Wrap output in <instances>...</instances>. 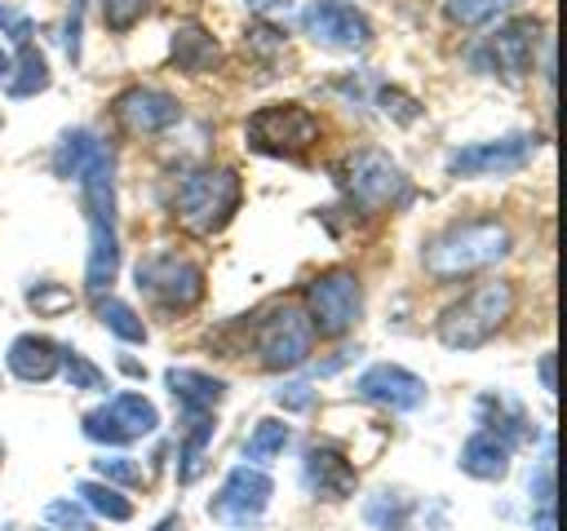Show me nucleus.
Segmentation results:
<instances>
[{"instance_id": "obj_1", "label": "nucleus", "mask_w": 567, "mask_h": 531, "mask_svg": "<svg viewBox=\"0 0 567 531\" xmlns=\"http://www.w3.org/2000/svg\"><path fill=\"white\" fill-rule=\"evenodd\" d=\"M505 252H509V230H505V221H496V217H474V221H456V226L439 230V235L425 243L421 266H425L430 279L452 283V279H465V274H474V270L496 266Z\"/></svg>"}, {"instance_id": "obj_2", "label": "nucleus", "mask_w": 567, "mask_h": 531, "mask_svg": "<svg viewBox=\"0 0 567 531\" xmlns=\"http://www.w3.org/2000/svg\"><path fill=\"white\" fill-rule=\"evenodd\" d=\"M509 314H514V288L501 283V279L496 283H478L474 292H465L456 305L443 310L439 341L447 350H478L505 327Z\"/></svg>"}, {"instance_id": "obj_3", "label": "nucleus", "mask_w": 567, "mask_h": 531, "mask_svg": "<svg viewBox=\"0 0 567 531\" xmlns=\"http://www.w3.org/2000/svg\"><path fill=\"white\" fill-rule=\"evenodd\" d=\"M173 208L190 235H213L239 208V177L230 168H199V173L182 177Z\"/></svg>"}, {"instance_id": "obj_4", "label": "nucleus", "mask_w": 567, "mask_h": 531, "mask_svg": "<svg viewBox=\"0 0 567 531\" xmlns=\"http://www.w3.org/2000/svg\"><path fill=\"white\" fill-rule=\"evenodd\" d=\"M248 146L261 155H279V159H297L319 142V119L297 106V102H275L248 115Z\"/></svg>"}, {"instance_id": "obj_5", "label": "nucleus", "mask_w": 567, "mask_h": 531, "mask_svg": "<svg viewBox=\"0 0 567 531\" xmlns=\"http://www.w3.org/2000/svg\"><path fill=\"white\" fill-rule=\"evenodd\" d=\"M306 305H310V327L323 332V336H341L359 323V310H363V292H359V279L350 270H328V274H315L306 283Z\"/></svg>"}, {"instance_id": "obj_6", "label": "nucleus", "mask_w": 567, "mask_h": 531, "mask_svg": "<svg viewBox=\"0 0 567 531\" xmlns=\"http://www.w3.org/2000/svg\"><path fill=\"white\" fill-rule=\"evenodd\" d=\"M310 345H315V327H310L306 310H297V305H275L257 323V358L270 372L301 367L306 354H310Z\"/></svg>"}, {"instance_id": "obj_7", "label": "nucleus", "mask_w": 567, "mask_h": 531, "mask_svg": "<svg viewBox=\"0 0 567 531\" xmlns=\"http://www.w3.org/2000/svg\"><path fill=\"white\" fill-rule=\"evenodd\" d=\"M137 288L168 310H190L204 296V270L190 257L155 252V257L137 261Z\"/></svg>"}, {"instance_id": "obj_8", "label": "nucleus", "mask_w": 567, "mask_h": 531, "mask_svg": "<svg viewBox=\"0 0 567 531\" xmlns=\"http://www.w3.org/2000/svg\"><path fill=\"white\" fill-rule=\"evenodd\" d=\"M155 425H159V412H155L151 398H142V394H115L111 403H102V407H93L84 416V438L115 447V442H133V438L155 434Z\"/></svg>"}, {"instance_id": "obj_9", "label": "nucleus", "mask_w": 567, "mask_h": 531, "mask_svg": "<svg viewBox=\"0 0 567 531\" xmlns=\"http://www.w3.org/2000/svg\"><path fill=\"white\" fill-rule=\"evenodd\" d=\"M346 190L350 199L363 208V212H385L394 204L408 199V181L399 173V164L381 150H363L350 159V177H346Z\"/></svg>"}, {"instance_id": "obj_10", "label": "nucleus", "mask_w": 567, "mask_h": 531, "mask_svg": "<svg viewBox=\"0 0 567 531\" xmlns=\"http://www.w3.org/2000/svg\"><path fill=\"white\" fill-rule=\"evenodd\" d=\"M301 31L323 49H368L372 22L350 0H310L301 9Z\"/></svg>"}, {"instance_id": "obj_11", "label": "nucleus", "mask_w": 567, "mask_h": 531, "mask_svg": "<svg viewBox=\"0 0 567 531\" xmlns=\"http://www.w3.org/2000/svg\"><path fill=\"white\" fill-rule=\"evenodd\" d=\"M536 150V137L514 133V137H496V142H474L447 155V173L452 177H501V173H518Z\"/></svg>"}, {"instance_id": "obj_12", "label": "nucleus", "mask_w": 567, "mask_h": 531, "mask_svg": "<svg viewBox=\"0 0 567 531\" xmlns=\"http://www.w3.org/2000/svg\"><path fill=\"white\" fill-rule=\"evenodd\" d=\"M270 491H275V482H270L266 469H257V465H235L208 509H213V518H221V522H230V527H248V522H257V518L266 513Z\"/></svg>"}, {"instance_id": "obj_13", "label": "nucleus", "mask_w": 567, "mask_h": 531, "mask_svg": "<svg viewBox=\"0 0 567 531\" xmlns=\"http://www.w3.org/2000/svg\"><path fill=\"white\" fill-rule=\"evenodd\" d=\"M354 394L363 403H377V407H390V412H412L425 403V381L399 363H372L359 381H354Z\"/></svg>"}, {"instance_id": "obj_14", "label": "nucleus", "mask_w": 567, "mask_h": 531, "mask_svg": "<svg viewBox=\"0 0 567 531\" xmlns=\"http://www.w3.org/2000/svg\"><path fill=\"white\" fill-rule=\"evenodd\" d=\"M115 119H120L128 133H164L168 124L182 119V106H177L173 93L137 84V88H124V93L115 97Z\"/></svg>"}, {"instance_id": "obj_15", "label": "nucleus", "mask_w": 567, "mask_h": 531, "mask_svg": "<svg viewBox=\"0 0 567 531\" xmlns=\"http://www.w3.org/2000/svg\"><path fill=\"white\" fill-rule=\"evenodd\" d=\"M536 40H540V27L532 18H514L505 27H496V35L487 40V53H492V71L518 80L532 71V58H536Z\"/></svg>"}, {"instance_id": "obj_16", "label": "nucleus", "mask_w": 567, "mask_h": 531, "mask_svg": "<svg viewBox=\"0 0 567 531\" xmlns=\"http://www.w3.org/2000/svg\"><path fill=\"white\" fill-rule=\"evenodd\" d=\"M301 478H306V487H310L315 496H323V500H346V496L354 491V482H359V469H354L337 447L319 442V447L306 451Z\"/></svg>"}, {"instance_id": "obj_17", "label": "nucleus", "mask_w": 567, "mask_h": 531, "mask_svg": "<svg viewBox=\"0 0 567 531\" xmlns=\"http://www.w3.org/2000/svg\"><path fill=\"white\" fill-rule=\"evenodd\" d=\"M164 381H168L173 398L186 407L190 420L195 416H208L221 403V394H226V381L221 376H208V372H195V367H168Z\"/></svg>"}, {"instance_id": "obj_18", "label": "nucleus", "mask_w": 567, "mask_h": 531, "mask_svg": "<svg viewBox=\"0 0 567 531\" xmlns=\"http://www.w3.org/2000/svg\"><path fill=\"white\" fill-rule=\"evenodd\" d=\"M58 367H62V350H58L49 336L22 332V336L9 345V372H13L18 381H49Z\"/></svg>"}, {"instance_id": "obj_19", "label": "nucleus", "mask_w": 567, "mask_h": 531, "mask_svg": "<svg viewBox=\"0 0 567 531\" xmlns=\"http://www.w3.org/2000/svg\"><path fill=\"white\" fill-rule=\"evenodd\" d=\"M461 469H465L470 478H483V482L505 478V473H509V442L496 438V434H487V429H478V434L461 447Z\"/></svg>"}, {"instance_id": "obj_20", "label": "nucleus", "mask_w": 567, "mask_h": 531, "mask_svg": "<svg viewBox=\"0 0 567 531\" xmlns=\"http://www.w3.org/2000/svg\"><path fill=\"white\" fill-rule=\"evenodd\" d=\"M217 58H221V49H217V40L199 22H182L173 31V62H177V71L199 75V71H213Z\"/></svg>"}, {"instance_id": "obj_21", "label": "nucleus", "mask_w": 567, "mask_h": 531, "mask_svg": "<svg viewBox=\"0 0 567 531\" xmlns=\"http://www.w3.org/2000/svg\"><path fill=\"white\" fill-rule=\"evenodd\" d=\"M478 412H483L487 434L505 438L509 447H514V442H532V438H536V425L523 416V407H518V403H509V398H501V394H483Z\"/></svg>"}, {"instance_id": "obj_22", "label": "nucleus", "mask_w": 567, "mask_h": 531, "mask_svg": "<svg viewBox=\"0 0 567 531\" xmlns=\"http://www.w3.org/2000/svg\"><path fill=\"white\" fill-rule=\"evenodd\" d=\"M292 442V429L284 425V420H257V429L248 434V442H244V460L248 465H266V460H275L284 447Z\"/></svg>"}, {"instance_id": "obj_23", "label": "nucleus", "mask_w": 567, "mask_h": 531, "mask_svg": "<svg viewBox=\"0 0 567 531\" xmlns=\"http://www.w3.org/2000/svg\"><path fill=\"white\" fill-rule=\"evenodd\" d=\"M13 71H18V75L9 80V97H35V93H44V88H49V62H44V53H40V49L22 44L18 66H13Z\"/></svg>"}, {"instance_id": "obj_24", "label": "nucleus", "mask_w": 567, "mask_h": 531, "mask_svg": "<svg viewBox=\"0 0 567 531\" xmlns=\"http://www.w3.org/2000/svg\"><path fill=\"white\" fill-rule=\"evenodd\" d=\"M97 146H102V142H97L89 128L62 133V137H58V150H53V173H58V177H75V173L84 168V159H89Z\"/></svg>"}, {"instance_id": "obj_25", "label": "nucleus", "mask_w": 567, "mask_h": 531, "mask_svg": "<svg viewBox=\"0 0 567 531\" xmlns=\"http://www.w3.org/2000/svg\"><path fill=\"white\" fill-rule=\"evenodd\" d=\"M75 491H80V500H84L93 513H102V518H111V522H128V518H133V504L120 496V487H111V482H102V478H84Z\"/></svg>"}, {"instance_id": "obj_26", "label": "nucleus", "mask_w": 567, "mask_h": 531, "mask_svg": "<svg viewBox=\"0 0 567 531\" xmlns=\"http://www.w3.org/2000/svg\"><path fill=\"white\" fill-rule=\"evenodd\" d=\"M208 442H213V416H195V420H190V434H186V442H182V451H177V460H182V465H177V478H182V482H195V478H199Z\"/></svg>"}, {"instance_id": "obj_27", "label": "nucleus", "mask_w": 567, "mask_h": 531, "mask_svg": "<svg viewBox=\"0 0 567 531\" xmlns=\"http://www.w3.org/2000/svg\"><path fill=\"white\" fill-rule=\"evenodd\" d=\"M97 319L120 336V341H128V345H137V341H146V323L133 314V305H124V301H115V296H106V301H97Z\"/></svg>"}, {"instance_id": "obj_28", "label": "nucleus", "mask_w": 567, "mask_h": 531, "mask_svg": "<svg viewBox=\"0 0 567 531\" xmlns=\"http://www.w3.org/2000/svg\"><path fill=\"white\" fill-rule=\"evenodd\" d=\"M363 518H368L377 531H403V527H408V518H412V504H408L403 496L381 491V496H372V500L363 504Z\"/></svg>"}, {"instance_id": "obj_29", "label": "nucleus", "mask_w": 567, "mask_h": 531, "mask_svg": "<svg viewBox=\"0 0 567 531\" xmlns=\"http://www.w3.org/2000/svg\"><path fill=\"white\" fill-rule=\"evenodd\" d=\"M518 0H447V13L461 22V27H483L501 13H509Z\"/></svg>"}, {"instance_id": "obj_30", "label": "nucleus", "mask_w": 567, "mask_h": 531, "mask_svg": "<svg viewBox=\"0 0 567 531\" xmlns=\"http://www.w3.org/2000/svg\"><path fill=\"white\" fill-rule=\"evenodd\" d=\"M532 504H536V531H554V465L549 460L532 478Z\"/></svg>"}, {"instance_id": "obj_31", "label": "nucleus", "mask_w": 567, "mask_h": 531, "mask_svg": "<svg viewBox=\"0 0 567 531\" xmlns=\"http://www.w3.org/2000/svg\"><path fill=\"white\" fill-rule=\"evenodd\" d=\"M62 367H66L71 389H102L106 385V372L97 363H89L84 354H75V350H62Z\"/></svg>"}, {"instance_id": "obj_32", "label": "nucleus", "mask_w": 567, "mask_h": 531, "mask_svg": "<svg viewBox=\"0 0 567 531\" xmlns=\"http://www.w3.org/2000/svg\"><path fill=\"white\" fill-rule=\"evenodd\" d=\"M97 465V473H102V482H120V487H137L142 482V465L133 460V456H102V460H93Z\"/></svg>"}, {"instance_id": "obj_33", "label": "nucleus", "mask_w": 567, "mask_h": 531, "mask_svg": "<svg viewBox=\"0 0 567 531\" xmlns=\"http://www.w3.org/2000/svg\"><path fill=\"white\" fill-rule=\"evenodd\" d=\"M146 4H151V0H102V22H106L111 31H128V27L146 13Z\"/></svg>"}, {"instance_id": "obj_34", "label": "nucleus", "mask_w": 567, "mask_h": 531, "mask_svg": "<svg viewBox=\"0 0 567 531\" xmlns=\"http://www.w3.org/2000/svg\"><path fill=\"white\" fill-rule=\"evenodd\" d=\"M44 518H49V522H58L62 531H89L84 509H80V504H71V500H53V504L44 509Z\"/></svg>"}, {"instance_id": "obj_35", "label": "nucleus", "mask_w": 567, "mask_h": 531, "mask_svg": "<svg viewBox=\"0 0 567 531\" xmlns=\"http://www.w3.org/2000/svg\"><path fill=\"white\" fill-rule=\"evenodd\" d=\"M381 111H385V115H394L399 124H412V119L421 115V111H416V102H412V97H403L399 88H381Z\"/></svg>"}, {"instance_id": "obj_36", "label": "nucleus", "mask_w": 567, "mask_h": 531, "mask_svg": "<svg viewBox=\"0 0 567 531\" xmlns=\"http://www.w3.org/2000/svg\"><path fill=\"white\" fill-rule=\"evenodd\" d=\"M27 301L35 305V310H62V305H71V292L66 288H53V283H35L31 292H27Z\"/></svg>"}, {"instance_id": "obj_37", "label": "nucleus", "mask_w": 567, "mask_h": 531, "mask_svg": "<svg viewBox=\"0 0 567 531\" xmlns=\"http://www.w3.org/2000/svg\"><path fill=\"white\" fill-rule=\"evenodd\" d=\"M310 385H301V381H292V385H284V389H275V403L279 407H288V412H306L310 407Z\"/></svg>"}, {"instance_id": "obj_38", "label": "nucleus", "mask_w": 567, "mask_h": 531, "mask_svg": "<svg viewBox=\"0 0 567 531\" xmlns=\"http://www.w3.org/2000/svg\"><path fill=\"white\" fill-rule=\"evenodd\" d=\"M80 18H84V0H75V4H71V18H66V35H62L71 58H80Z\"/></svg>"}, {"instance_id": "obj_39", "label": "nucleus", "mask_w": 567, "mask_h": 531, "mask_svg": "<svg viewBox=\"0 0 567 531\" xmlns=\"http://www.w3.org/2000/svg\"><path fill=\"white\" fill-rule=\"evenodd\" d=\"M0 27L13 35V40H22L27 44V31H31V22L18 13V9H9V4H0Z\"/></svg>"}, {"instance_id": "obj_40", "label": "nucleus", "mask_w": 567, "mask_h": 531, "mask_svg": "<svg viewBox=\"0 0 567 531\" xmlns=\"http://www.w3.org/2000/svg\"><path fill=\"white\" fill-rule=\"evenodd\" d=\"M540 385L554 394V354H540Z\"/></svg>"}, {"instance_id": "obj_41", "label": "nucleus", "mask_w": 567, "mask_h": 531, "mask_svg": "<svg viewBox=\"0 0 567 531\" xmlns=\"http://www.w3.org/2000/svg\"><path fill=\"white\" fill-rule=\"evenodd\" d=\"M155 531H182V518H177V513H168V518H164Z\"/></svg>"}, {"instance_id": "obj_42", "label": "nucleus", "mask_w": 567, "mask_h": 531, "mask_svg": "<svg viewBox=\"0 0 567 531\" xmlns=\"http://www.w3.org/2000/svg\"><path fill=\"white\" fill-rule=\"evenodd\" d=\"M4 71H9V53L0 49V75H4Z\"/></svg>"}]
</instances>
